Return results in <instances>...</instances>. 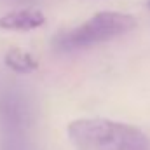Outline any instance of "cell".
Listing matches in <instances>:
<instances>
[{
    "label": "cell",
    "instance_id": "cell-1",
    "mask_svg": "<svg viewBox=\"0 0 150 150\" xmlns=\"http://www.w3.org/2000/svg\"><path fill=\"white\" fill-rule=\"evenodd\" d=\"M75 150H149L147 134L124 122L110 119H77L67 127Z\"/></svg>",
    "mask_w": 150,
    "mask_h": 150
},
{
    "label": "cell",
    "instance_id": "cell-2",
    "mask_svg": "<svg viewBox=\"0 0 150 150\" xmlns=\"http://www.w3.org/2000/svg\"><path fill=\"white\" fill-rule=\"evenodd\" d=\"M136 26V19L124 12H98L80 26L68 30L54 38L58 51H79L87 49L101 42L117 38Z\"/></svg>",
    "mask_w": 150,
    "mask_h": 150
},
{
    "label": "cell",
    "instance_id": "cell-3",
    "mask_svg": "<svg viewBox=\"0 0 150 150\" xmlns=\"http://www.w3.org/2000/svg\"><path fill=\"white\" fill-rule=\"evenodd\" d=\"M45 23V16L38 9H19L0 16V30L30 32Z\"/></svg>",
    "mask_w": 150,
    "mask_h": 150
},
{
    "label": "cell",
    "instance_id": "cell-4",
    "mask_svg": "<svg viewBox=\"0 0 150 150\" xmlns=\"http://www.w3.org/2000/svg\"><path fill=\"white\" fill-rule=\"evenodd\" d=\"M4 61L12 72H18V74H32L38 68V61L23 49H11L5 54Z\"/></svg>",
    "mask_w": 150,
    "mask_h": 150
},
{
    "label": "cell",
    "instance_id": "cell-5",
    "mask_svg": "<svg viewBox=\"0 0 150 150\" xmlns=\"http://www.w3.org/2000/svg\"><path fill=\"white\" fill-rule=\"evenodd\" d=\"M12 2H30V0H12Z\"/></svg>",
    "mask_w": 150,
    "mask_h": 150
},
{
    "label": "cell",
    "instance_id": "cell-6",
    "mask_svg": "<svg viewBox=\"0 0 150 150\" xmlns=\"http://www.w3.org/2000/svg\"><path fill=\"white\" fill-rule=\"evenodd\" d=\"M149 9H150V0H149Z\"/></svg>",
    "mask_w": 150,
    "mask_h": 150
}]
</instances>
